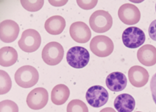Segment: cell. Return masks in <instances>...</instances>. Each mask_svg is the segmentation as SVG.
Instances as JSON below:
<instances>
[{"label":"cell","mask_w":156,"mask_h":112,"mask_svg":"<svg viewBox=\"0 0 156 112\" xmlns=\"http://www.w3.org/2000/svg\"><path fill=\"white\" fill-rule=\"evenodd\" d=\"M69 34L74 41L79 43L88 42L91 36L90 29L82 21L72 23L69 27Z\"/></svg>","instance_id":"12"},{"label":"cell","mask_w":156,"mask_h":112,"mask_svg":"<svg viewBox=\"0 0 156 112\" xmlns=\"http://www.w3.org/2000/svg\"><path fill=\"white\" fill-rule=\"evenodd\" d=\"M150 88L152 99L156 104V73H155L151 78L150 82Z\"/></svg>","instance_id":"25"},{"label":"cell","mask_w":156,"mask_h":112,"mask_svg":"<svg viewBox=\"0 0 156 112\" xmlns=\"http://www.w3.org/2000/svg\"><path fill=\"white\" fill-rule=\"evenodd\" d=\"M136 112H141V111H136Z\"/></svg>","instance_id":"30"},{"label":"cell","mask_w":156,"mask_h":112,"mask_svg":"<svg viewBox=\"0 0 156 112\" xmlns=\"http://www.w3.org/2000/svg\"><path fill=\"white\" fill-rule=\"evenodd\" d=\"M0 112H18V107L12 100H4L0 102Z\"/></svg>","instance_id":"23"},{"label":"cell","mask_w":156,"mask_h":112,"mask_svg":"<svg viewBox=\"0 0 156 112\" xmlns=\"http://www.w3.org/2000/svg\"><path fill=\"white\" fill-rule=\"evenodd\" d=\"M90 48L95 55L99 57H106L112 53L114 44L109 37L105 35H97L91 39Z\"/></svg>","instance_id":"6"},{"label":"cell","mask_w":156,"mask_h":112,"mask_svg":"<svg viewBox=\"0 0 156 112\" xmlns=\"http://www.w3.org/2000/svg\"><path fill=\"white\" fill-rule=\"evenodd\" d=\"M48 102V93L42 87L32 89L27 95L26 103L27 106L32 110H38L44 108Z\"/></svg>","instance_id":"9"},{"label":"cell","mask_w":156,"mask_h":112,"mask_svg":"<svg viewBox=\"0 0 156 112\" xmlns=\"http://www.w3.org/2000/svg\"><path fill=\"white\" fill-rule=\"evenodd\" d=\"M118 15L119 19L127 25L138 23L141 18V13L138 8L130 3L122 4L118 9Z\"/></svg>","instance_id":"10"},{"label":"cell","mask_w":156,"mask_h":112,"mask_svg":"<svg viewBox=\"0 0 156 112\" xmlns=\"http://www.w3.org/2000/svg\"><path fill=\"white\" fill-rule=\"evenodd\" d=\"M137 58L143 65L151 66L156 63V47L151 44H145L137 51Z\"/></svg>","instance_id":"15"},{"label":"cell","mask_w":156,"mask_h":112,"mask_svg":"<svg viewBox=\"0 0 156 112\" xmlns=\"http://www.w3.org/2000/svg\"><path fill=\"white\" fill-rule=\"evenodd\" d=\"M41 43V38L38 32L33 29H28L23 32L18 44L24 52H33L40 47Z\"/></svg>","instance_id":"5"},{"label":"cell","mask_w":156,"mask_h":112,"mask_svg":"<svg viewBox=\"0 0 156 112\" xmlns=\"http://www.w3.org/2000/svg\"><path fill=\"white\" fill-rule=\"evenodd\" d=\"M85 97L88 104L94 108L104 105L108 100V93L101 85H94L87 91Z\"/></svg>","instance_id":"8"},{"label":"cell","mask_w":156,"mask_h":112,"mask_svg":"<svg viewBox=\"0 0 156 112\" xmlns=\"http://www.w3.org/2000/svg\"><path fill=\"white\" fill-rule=\"evenodd\" d=\"M89 24L94 32L104 33L111 29L113 24V18L108 12L98 10L91 15Z\"/></svg>","instance_id":"2"},{"label":"cell","mask_w":156,"mask_h":112,"mask_svg":"<svg viewBox=\"0 0 156 112\" xmlns=\"http://www.w3.org/2000/svg\"><path fill=\"white\" fill-rule=\"evenodd\" d=\"M18 53L15 49L5 46L0 49V65L9 67L13 65L17 61Z\"/></svg>","instance_id":"19"},{"label":"cell","mask_w":156,"mask_h":112,"mask_svg":"<svg viewBox=\"0 0 156 112\" xmlns=\"http://www.w3.org/2000/svg\"><path fill=\"white\" fill-rule=\"evenodd\" d=\"M63 56V47L56 41H51L46 44L41 52L43 60L46 64L50 66H55L60 63Z\"/></svg>","instance_id":"3"},{"label":"cell","mask_w":156,"mask_h":112,"mask_svg":"<svg viewBox=\"0 0 156 112\" xmlns=\"http://www.w3.org/2000/svg\"><path fill=\"white\" fill-rule=\"evenodd\" d=\"M148 33L150 38L156 41V19L151 22L149 26Z\"/></svg>","instance_id":"26"},{"label":"cell","mask_w":156,"mask_h":112,"mask_svg":"<svg viewBox=\"0 0 156 112\" xmlns=\"http://www.w3.org/2000/svg\"><path fill=\"white\" fill-rule=\"evenodd\" d=\"M128 77L130 83L135 87L144 86L148 82L149 73L142 66L135 65L132 66L128 71Z\"/></svg>","instance_id":"13"},{"label":"cell","mask_w":156,"mask_h":112,"mask_svg":"<svg viewBox=\"0 0 156 112\" xmlns=\"http://www.w3.org/2000/svg\"><path fill=\"white\" fill-rule=\"evenodd\" d=\"M146 36L140 28L132 26L126 28L122 34V41L125 46L135 49L141 46L145 41Z\"/></svg>","instance_id":"7"},{"label":"cell","mask_w":156,"mask_h":112,"mask_svg":"<svg viewBox=\"0 0 156 112\" xmlns=\"http://www.w3.org/2000/svg\"><path fill=\"white\" fill-rule=\"evenodd\" d=\"M70 91L68 87L63 84L55 85L52 89L51 99L52 103L57 105L65 103L68 99Z\"/></svg>","instance_id":"18"},{"label":"cell","mask_w":156,"mask_h":112,"mask_svg":"<svg viewBox=\"0 0 156 112\" xmlns=\"http://www.w3.org/2000/svg\"><path fill=\"white\" fill-rule=\"evenodd\" d=\"M20 32L18 24L12 19H5L0 23V39L2 41L9 43L14 41Z\"/></svg>","instance_id":"11"},{"label":"cell","mask_w":156,"mask_h":112,"mask_svg":"<svg viewBox=\"0 0 156 112\" xmlns=\"http://www.w3.org/2000/svg\"><path fill=\"white\" fill-rule=\"evenodd\" d=\"M99 112H116V111L111 107H107V108H103Z\"/></svg>","instance_id":"28"},{"label":"cell","mask_w":156,"mask_h":112,"mask_svg":"<svg viewBox=\"0 0 156 112\" xmlns=\"http://www.w3.org/2000/svg\"><path fill=\"white\" fill-rule=\"evenodd\" d=\"M155 12H156V4H155Z\"/></svg>","instance_id":"29"},{"label":"cell","mask_w":156,"mask_h":112,"mask_svg":"<svg viewBox=\"0 0 156 112\" xmlns=\"http://www.w3.org/2000/svg\"><path fill=\"white\" fill-rule=\"evenodd\" d=\"M12 88V80L7 72L0 70V94L7 93Z\"/></svg>","instance_id":"20"},{"label":"cell","mask_w":156,"mask_h":112,"mask_svg":"<svg viewBox=\"0 0 156 112\" xmlns=\"http://www.w3.org/2000/svg\"><path fill=\"white\" fill-rule=\"evenodd\" d=\"M89 60V52L82 46H73L66 53V61L73 68H83L88 65Z\"/></svg>","instance_id":"4"},{"label":"cell","mask_w":156,"mask_h":112,"mask_svg":"<svg viewBox=\"0 0 156 112\" xmlns=\"http://www.w3.org/2000/svg\"><path fill=\"white\" fill-rule=\"evenodd\" d=\"M79 7L84 10H90L93 9L98 3V0H77Z\"/></svg>","instance_id":"24"},{"label":"cell","mask_w":156,"mask_h":112,"mask_svg":"<svg viewBox=\"0 0 156 112\" xmlns=\"http://www.w3.org/2000/svg\"><path fill=\"white\" fill-rule=\"evenodd\" d=\"M66 112H88V108L81 100L73 99L67 105Z\"/></svg>","instance_id":"21"},{"label":"cell","mask_w":156,"mask_h":112,"mask_svg":"<svg viewBox=\"0 0 156 112\" xmlns=\"http://www.w3.org/2000/svg\"><path fill=\"white\" fill-rule=\"evenodd\" d=\"M66 26V21L63 17L60 15H54L49 18L44 23V28L51 35L60 34Z\"/></svg>","instance_id":"17"},{"label":"cell","mask_w":156,"mask_h":112,"mask_svg":"<svg viewBox=\"0 0 156 112\" xmlns=\"http://www.w3.org/2000/svg\"><path fill=\"white\" fill-rule=\"evenodd\" d=\"M127 80L126 75L121 72H113L109 74L105 79L107 88L114 92L124 90L127 86Z\"/></svg>","instance_id":"14"},{"label":"cell","mask_w":156,"mask_h":112,"mask_svg":"<svg viewBox=\"0 0 156 112\" xmlns=\"http://www.w3.org/2000/svg\"><path fill=\"white\" fill-rule=\"evenodd\" d=\"M49 3L55 7H61L65 5L67 2V0H48Z\"/></svg>","instance_id":"27"},{"label":"cell","mask_w":156,"mask_h":112,"mask_svg":"<svg viewBox=\"0 0 156 112\" xmlns=\"http://www.w3.org/2000/svg\"><path fill=\"white\" fill-rule=\"evenodd\" d=\"M44 0H21L20 3L23 7L29 12L40 10L44 4Z\"/></svg>","instance_id":"22"},{"label":"cell","mask_w":156,"mask_h":112,"mask_svg":"<svg viewBox=\"0 0 156 112\" xmlns=\"http://www.w3.org/2000/svg\"><path fill=\"white\" fill-rule=\"evenodd\" d=\"M114 107L118 112H132L135 107V100L129 94H121L115 98Z\"/></svg>","instance_id":"16"},{"label":"cell","mask_w":156,"mask_h":112,"mask_svg":"<svg viewBox=\"0 0 156 112\" xmlns=\"http://www.w3.org/2000/svg\"><path fill=\"white\" fill-rule=\"evenodd\" d=\"M14 79L18 86L23 88H29L37 84L39 79V74L34 66L24 65L17 69Z\"/></svg>","instance_id":"1"}]
</instances>
